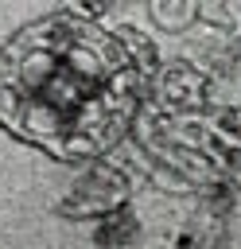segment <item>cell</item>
<instances>
[{"label": "cell", "instance_id": "cell-1", "mask_svg": "<svg viewBox=\"0 0 241 249\" xmlns=\"http://www.w3.org/2000/svg\"><path fill=\"white\" fill-rule=\"evenodd\" d=\"M148 86L117 35L74 4L27 19L0 43V128L62 163L120 148Z\"/></svg>", "mask_w": 241, "mask_h": 249}, {"label": "cell", "instance_id": "cell-7", "mask_svg": "<svg viewBox=\"0 0 241 249\" xmlns=\"http://www.w3.org/2000/svg\"><path fill=\"white\" fill-rule=\"evenodd\" d=\"M113 35H117V43L124 47V54H128V62L136 66V74L144 78V86H148V93H152V82H155V74H159V47H155V39L144 31V27H136V23H117V27H109Z\"/></svg>", "mask_w": 241, "mask_h": 249}, {"label": "cell", "instance_id": "cell-5", "mask_svg": "<svg viewBox=\"0 0 241 249\" xmlns=\"http://www.w3.org/2000/svg\"><path fill=\"white\" fill-rule=\"evenodd\" d=\"M210 89H214V78L206 74V66L194 62V58L175 54V58L159 62L148 105H155L159 113H171V117H187V113H202V109L214 105Z\"/></svg>", "mask_w": 241, "mask_h": 249}, {"label": "cell", "instance_id": "cell-4", "mask_svg": "<svg viewBox=\"0 0 241 249\" xmlns=\"http://www.w3.org/2000/svg\"><path fill=\"white\" fill-rule=\"evenodd\" d=\"M132 167L120 160H89L70 183L66 191L54 198V214L62 222H97L120 206L132 202Z\"/></svg>", "mask_w": 241, "mask_h": 249}, {"label": "cell", "instance_id": "cell-2", "mask_svg": "<svg viewBox=\"0 0 241 249\" xmlns=\"http://www.w3.org/2000/svg\"><path fill=\"white\" fill-rule=\"evenodd\" d=\"M136 152V163L144 167V175L152 179V187L167 191V195H194L202 198H218V195H237L233 187H225L218 179V171L171 128L167 113H159L155 105H144L128 140Z\"/></svg>", "mask_w": 241, "mask_h": 249}, {"label": "cell", "instance_id": "cell-3", "mask_svg": "<svg viewBox=\"0 0 241 249\" xmlns=\"http://www.w3.org/2000/svg\"><path fill=\"white\" fill-rule=\"evenodd\" d=\"M171 128L218 171V179L241 191V105H210L202 113L171 117Z\"/></svg>", "mask_w": 241, "mask_h": 249}, {"label": "cell", "instance_id": "cell-6", "mask_svg": "<svg viewBox=\"0 0 241 249\" xmlns=\"http://www.w3.org/2000/svg\"><path fill=\"white\" fill-rule=\"evenodd\" d=\"M233 198L237 195H218V198H202L194 206V214L187 218V226L175 237V249H225L229 241V214H233Z\"/></svg>", "mask_w": 241, "mask_h": 249}, {"label": "cell", "instance_id": "cell-9", "mask_svg": "<svg viewBox=\"0 0 241 249\" xmlns=\"http://www.w3.org/2000/svg\"><path fill=\"white\" fill-rule=\"evenodd\" d=\"M148 16L159 31L167 35H183L187 27L198 23V0H152L148 4Z\"/></svg>", "mask_w": 241, "mask_h": 249}, {"label": "cell", "instance_id": "cell-10", "mask_svg": "<svg viewBox=\"0 0 241 249\" xmlns=\"http://www.w3.org/2000/svg\"><path fill=\"white\" fill-rule=\"evenodd\" d=\"M198 23H206L214 35H237V16L229 4L218 0H198Z\"/></svg>", "mask_w": 241, "mask_h": 249}, {"label": "cell", "instance_id": "cell-8", "mask_svg": "<svg viewBox=\"0 0 241 249\" xmlns=\"http://www.w3.org/2000/svg\"><path fill=\"white\" fill-rule=\"evenodd\" d=\"M140 241V214L128 206L93 222V249H136Z\"/></svg>", "mask_w": 241, "mask_h": 249}]
</instances>
